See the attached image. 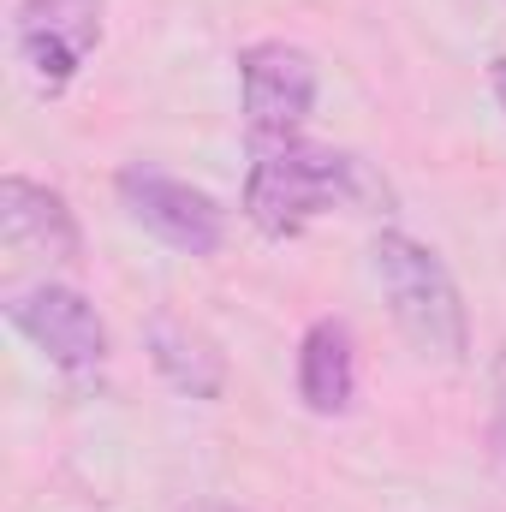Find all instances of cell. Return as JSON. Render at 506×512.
<instances>
[{"instance_id":"cell-9","label":"cell","mask_w":506,"mask_h":512,"mask_svg":"<svg viewBox=\"0 0 506 512\" xmlns=\"http://www.w3.org/2000/svg\"><path fill=\"white\" fill-rule=\"evenodd\" d=\"M149 358H155V370L167 382L179 387V393H191V399H221L227 393V358H221V346L203 328L179 322V316H155L149 322Z\"/></svg>"},{"instance_id":"cell-12","label":"cell","mask_w":506,"mask_h":512,"mask_svg":"<svg viewBox=\"0 0 506 512\" xmlns=\"http://www.w3.org/2000/svg\"><path fill=\"white\" fill-rule=\"evenodd\" d=\"M179 512H239V507H227V501H191V507H179Z\"/></svg>"},{"instance_id":"cell-11","label":"cell","mask_w":506,"mask_h":512,"mask_svg":"<svg viewBox=\"0 0 506 512\" xmlns=\"http://www.w3.org/2000/svg\"><path fill=\"white\" fill-rule=\"evenodd\" d=\"M489 84H495V96H501V108H506V54L489 66Z\"/></svg>"},{"instance_id":"cell-7","label":"cell","mask_w":506,"mask_h":512,"mask_svg":"<svg viewBox=\"0 0 506 512\" xmlns=\"http://www.w3.org/2000/svg\"><path fill=\"white\" fill-rule=\"evenodd\" d=\"M0 239L12 251L48 256V262H78L84 256V239H78V221H72L66 197L36 185V179H18V173L0 179Z\"/></svg>"},{"instance_id":"cell-1","label":"cell","mask_w":506,"mask_h":512,"mask_svg":"<svg viewBox=\"0 0 506 512\" xmlns=\"http://www.w3.org/2000/svg\"><path fill=\"white\" fill-rule=\"evenodd\" d=\"M387 209L393 191L364 155L346 149H310V143H280L268 149L245 179V215L268 239H298L316 215L328 209Z\"/></svg>"},{"instance_id":"cell-2","label":"cell","mask_w":506,"mask_h":512,"mask_svg":"<svg viewBox=\"0 0 506 512\" xmlns=\"http://www.w3.org/2000/svg\"><path fill=\"white\" fill-rule=\"evenodd\" d=\"M370 262H376L387 310H393L399 334L411 340V352L435 358V364H459L471 346V322H465V298H459L447 262L405 233H381L370 245Z\"/></svg>"},{"instance_id":"cell-4","label":"cell","mask_w":506,"mask_h":512,"mask_svg":"<svg viewBox=\"0 0 506 512\" xmlns=\"http://www.w3.org/2000/svg\"><path fill=\"white\" fill-rule=\"evenodd\" d=\"M6 322L36 352H48L60 370H96L108 358V328H102L96 304L78 286H30V292H12L6 298Z\"/></svg>"},{"instance_id":"cell-6","label":"cell","mask_w":506,"mask_h":512,"mask_svg":"<svg viewBox=\"0 0 506 512\" xmlns=\"http://www.w3.org/2000/svg\"><path fill=\"white\" fill-rule=\"evenodd\" d=\"M96 42H102V0H24L18 6V54L42 90H66Z\"/></svg>"},{"instance_id":"cell-5","label":"cell","mask_w":506,"mask_h":512,"mask_svg":"<svg viewBox=\"0 0 506 512\" xmlns=\"http://www.w3.org/2000/svg\"><path fill=\"white\" fill-rule=\"evenodd\" d=\"M239 84H245V120L251 137H292L316 108V60L292 42H256L239 54Z\"/></svg>"},{"instance_id":"cell-10","label":"cell","mask_w":506,"mask_h":512,"mask_svg":"<svg viewBox=\"0 0 506 512\" xmlns=\"http://www.w3.org/2000/svg\"><path fill=\"white\" fill-rule=\"evenodd\" d=\"M489 459H495V477L506 483V352L495 358V423H489Z\"/></svg>"},{"instance_id":"cell-3","label":"cell","mask_w":506,"mask_h":512,"mask_svg":"<svg viewBox=\"0 0 506 512\" xmlns=\"http://www.w3.org/2000/svg\"><path fill=\"white\" fill-rule=\"evenodd\" d=\"M120 203L131 209V221L143 233H155L161 245L185 256H215L227 239V215L209 191L173 179V173H155V167H126L120 173Z\"/></svg>"},{"instance_id":"cell-8","label":"cell","mask_w":506,"mask_h":512,"mask_svg":"<svg viewBox=\"0 0 506 512\" xmlns=\"http://www.w3.org/2000/svg\"><path fill=\"white\" fill-rule=\"evenodd\" d=\"M298 393L316 417H340L358 393V352H352V328L322 316L310 322L304 346H298Z\"/></svg>"}]
</instances>
